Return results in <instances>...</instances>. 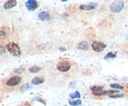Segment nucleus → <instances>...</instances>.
<instances>
[{"label": "nucleus", "instance_id": "nucleus-1", "mask_svg": "<svg viewBox=\"0 0 128 106\" xmlns=\"http://www.w3.org/2000/svg\"><path fill=\"white\" fill-rule=\"evenodd\" d=\"M6 48H7V50L9 51V53L11 55H13L15 57L21 56V49H20V47H19V45L17 44L16 42H13V41L9 42L6 45Z\"/></svg>", "mask_w": 128, "mask_h": 106}, {"label": "nucleus", "instance_id": "nucleus-2", "mask_svg": "<svg viewBox=\"0 0 128 106\" xmlns=\"http://www.w3.org/2000/svg\"><path fill=\"white\" fill-rule=\"evenodd\" d=\"M124 8V2L123 1H114L110 5V9L113 13H119Z\"/></svg>", "mask_w": 128, "mask_h": 106}, {"label": "nucleus", "instance_id": "nucleus-3", "mask_svg": "<svg viewBox=\"0 0 128 106\" xmlns=\"http://www.w3.org/2000/svg\"><path fill=\"white\" fill-rule=\"evenodd\" d=\"M21 77L17 76V75H14V76L10 77L8 80H7V82H6V85L8 86V87H16L18 86L20 83H21Z\"/></svg>", "mask_w": 128, "mask_h": 106}, {"label": "nucleus", "instance_id": "nucleus-4", "mask_svg": "<svg viewBox=\"0 0 128 106\" xmlns=\"http://www.w3.org/2000/svg\"><path fill=\"white\" fill-rule=\"evenodd\" d=\"M56 68H57V70L59 71V72H67V71H69L70 70V68H71V64L68 62V61H61V62H59L58 64H57V66H56Z\"/></svg>", "mask_w": 128, "mask_h": 106}, {"label": "nucleus", "instance_id": "nucleus-5", "mask_svg": "<svg viewBox=\"0 0 128 106\" xmlns=\"http://www.w3.org/2000/svg\"><path fill=\"white\" fill-rule=\"evenodd\" d=\"M92 48L96 52H102V51H104L106 48V44L102 42V41H96H96H94L92 43Z\"/></svg>", "mask_w": 128, "mask_h": 106}, {"label": "nucleus", "instance_id": "nucleus-6", "mask_svg": "<svg viewBox=\"0 0 128 106\" xmlns=\"http://www.w3.org/2000/svg\"><path fill=\"white\" fill-rule=\"evenodd\" d=\"M98 6V4L96 2H90V3H87V4L80 5V10H82V11H91V10L96 9Z\"/></svg>", "mask_w": 128, "mask_h": 106}, {"label": "nucleus", "instance_id": "nucleus-7", "mask_svg": "<svg viewBox=\"0 0 128 106\" xmlns=\"http://www.w3.org/2000/svg\"><path fill=\"white\" fill-rule=\"evenodd\" d=\"M25 6L29 11H34L38 7V3L36 0H28L25 2Z\"/></svg>", "mask_w": 128, "mask_h": 106}, {"label": "nucleus", "instance_id": "nucleus-8", "mask_svg": "<svg viewBox=\"0 0 128 106\" xmlns=\"http://www.w3.org/2000/svg\"><path fill=\"white\" fill-rule=\"evenodd\" d=\"M38 20H40L42 22H46V21L50 20V15H49V13L48 11H42V12L38 13Z\"/></svg>", "mask_w": 128, "mask_h": 106}, {"label": "nucleus", "instance_id": "nucleus-9", "mask_svg": "<svg viewBox=\"0 0 128 106\" xmlns=\"http://www.w3.org/2000/svg\"><path fill=\"white\" fill-rule=\"evenodd\" d=\"M91 91H92V92H93L94 95L100 96V93H102V91H104V88L100 87V86H94V87L91 88Z\"/></svg>", "mask_w": 128, "mask_h": 106}, {"label": "nucleus", "instance_id": "nucleus-10", "mask_svg": "<svg viewBox=\"0 0 128 106\" xmlns=\"http://www.w3.org/2000/svg\"><path fill=\"white\" fill-rule=\"evenodd\" d=\"M16 5H17L16 0H9V1H6V2L4 3L3 8H4V9H6V10H8V9H11V8L15 7Z\"/></svg>", "mask_w": 128, "mask_h": 106}, {"label": "nucleus", "instance_id": "nucleus-11", "mask_svg": "<svg viewBox=\"0 0 128 106\" xmlns=\"http://www.w3.org/2000/svg\"><path fill=\"white\" fill-rule=\"evenodd\" d=\"M44 83V79L42 78V77H36L32 80V85L34 86H38V85H42Z\"/></svg>", "mask_w": 128, "mask_h": 106}, {"label": "nucleus", "instance_id": "nucleus-12", "mask_svg": "<svg viewBox=\"0 0 128 106\" xmlns=\"http://www.w3.org/2000/svg\"><path fill=\"white\" fill-rule=\"evenodd\" d=\"M77 48H78V49H80V50H88V49H89V43H88L86 40L81 41V42L78 43Z\"/></svg>", "mask_w": 128, "mask_h": 106}, {"label": "nucleus", "instance_id": "nucleus-13", "mask_svg": "<svg viewBox=\"0 0 128 106\" xmlns=\"http://www.w3.org/2000/svg\"><path fill=\"white\" fill-rule=\"evenodd\" d=\"M68 103L71 106H82V101L80 99H70Z\"/></svg>", "mask_w": 128, "mask_h": 106}, {"label": "nucleus", "instance_id": "nucleus-14", "mask_svg": "<svg viewBox=\"0 0 128 106\" xmlns=\"http://www.w3.org/2000/svg\"><path fill=\"white\" fill-rule=\"evenodd\" d=\"M40 66H36V65H32L31 66L30 68H29V72L30 73H32V74H34V73H38V72H40Z\"/></svg>", "mask_w": 128, "mask_h": 106}, {"label": "nucleus", "instance_id": "nucleus-15", "mask_svg": "<svg viewBox=\"0 0 128 106\" xmlns=\"http://www.w3.org/2000/svg\"><path fill=\"white\" fill-rule=\"evenodd\" d=\"M69 97H70V99H79L81 97V93L78 91H76L74 92H71L69 94Z\"/></svg>", "mask_w": 128, "mask_h": 106}, {"label": "nucleus", "instance_id": "nucleus-16", "mask_svg": "<svg viewBox=\"0 0 128 106\" xmlns=\"http://www.w3.org/2000/svg\"><path fill=\"white\" fill-rule=\"evenodd\" d=\"M110 87L112 89H113V90H123V89H124L123 86L118 85V84H110Z\"/></svg>", "mask_w": 128, "mask_h": 106}, {"label": "nucleus", "instance_id": "nucleus-17", "mask_svg": "<svg viewBox=\"0 0 128 106\" xmlns=\"http://www.w3.org/2000/svg\"><path fill=\"white\" fill-rule=\"evenodd\" d=\"M115 57H116V52H108L104 56V59H112V58H115Z\"/></svg>", "mask_w": 128, "mask_h": 106}, {"label": "nucleus", "instance_id": "nucleus-18", "mask_svg": "<svg viewBox=\"0 0 128 106\" xmlns=\"http://www.w3.org/2000/svg\"><path fill=\"white\" fill-rule=\"evenodd\" d=\"M30 88H31V85H30V84H25V85L21 88V92H25L27 90H29Z\"/></svg>", "mask_w": 128, "mask_h": 106}, {"label": "nucleus", "instance_id": "nucleus-19", "mask_svg": "<svg viewBox=\"0 0 128 106\" xmlns=\"http://www.w3.org/2000/svg\"><path fill=\"white\" fill-rule=\"evenodd\" d=\"M110 98H122V97H124V94L123 93H116V94L110 95Z\"/></svg>", "mask_w": 128, "mask_h": 106}, {"label": "nucleus", "instance_id": "nucleus-20", "mask_svg": "<svg viewBox=\"0 0 128 106\" xmlns=\"http://www.w3.org/2000/svg\"><path fill=\"white\" fill-rule=\"evenodd\" d=\"M34 101H38V102H40L42 104H44V105L46 104V101H44V99H42L40 97H36V98H34Z\"/></svg>", "mask_w": 128, "mask_h": 106}, {"label": "nucleus", "instance_id": "nucleus-21", "mask_svg": "<svg viewBox=\"0 0 128 106\" xmlns=\"http://www.w3.org/2000/svg\"><path fill=\"white\" fill-rule=\"evenodd\" d=\"M23 72H24V69H16L15 70V73H17V74H20V73L22 74Z\"/></svg>", "mask_w": 128, "mask_h": 106}, {"label": "nucleus", "instance_id": "nucleus-22", "mask_svg": "<svg viewBox=\"0 0 128 106\" xmlns=\"http://www.w3.org/2000/svg\"><path fill=\"white\" fill-rule=\"evenodd\" d=\"M3 54H4V47L1 46V55H3Z\"/></svg>", "mask_w": 128, "mask_h": 106}, {"label": "nucleus", "instance_id": "nucleus-23", "mask_svg": "<svg viewBox=\"0 0 128 106\" xmlns=\"http://www.w3.org/2000/svg\"><path fill=\"white\" fill-rule=\"evenodd\" d=\"M59 50H61V51H65V50H66V48H65V47H61V48H59Z\"/></svg>", "mask_w": 128, "mask_h": 106}, {"label": "nucleus", "instance_id": "nucleus-24", "mask_svg": "<svg viewBox=\"0 0 128 106\" xmlns=\"http://www.w3.org/2000/svg\"><path fill=\"white\" fill-rule=\"evenodd\" d=\"M74 85H75V83H71V84H70V87H71V88H72V87H73V86H74Z\"/></svg>", "mask_w": 128, "mask_h": 106}, {"label": "nucleus", "instance_id": "nucleus-25", "mask_svg": "<svg viewBox=\"0 0 128 106\" xmlns=\"http://www.w3.org/2000/svg\"><path fill=\"white\" fill-rule=\"evenodd\" d=\"M127 89H128V86H127Z\"/></svg>", "mask_w": 128, "mask_h": 106}]
</instances>
